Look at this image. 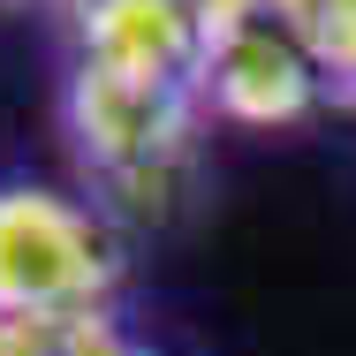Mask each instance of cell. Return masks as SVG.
I'll use <instances>...</instances> for the list:
<instances>
[{
	"instance_id": "obj_1",
	"label": "cell",
	"mask_w": 356,
	"mask_h": 356,
	"mask_svg": "<svg viewBox=\"0 0 356 356\" xmlns=\"http://www.w3.org/2000/svg\"><path fill=\"white\" fill-rule=\"evenodd\" d=\"M69 137H76V167L91 182V205L114 227L122 220L152 227L190 190L197 137H205V91L69 69Z\"/></svg>"
},
{
	"instance_id": "obj_2",
	"label": "cell",
	"mask_w": 356,
	"mask_h": 356,
	"mask_svg": "<svg viewBox=\"0 0 356 356\" xmlns=\"http://www.w3.org/2000/svg\"><path fill=\"white\" fill-rule=\"evenodd\" d=\"M122 288V227L61 190H0V311H106Z\"/></svg>"
},
{
	"instance_id": "obj_3",
	"label": "cell",
	"mask_w": 356,
	"mask_h": 356,
	"mask_svg": "<svg viewBox=\"0 0 356 356\" xmlns=\"http://www.w3.org/2000/svg\"><path fill=\"white\" fill-rule=\"evenodd\" d=\"M311 106H326V83L281 0L220 15L213 46H205V114L235 122V129H288Z\"/></svg>"
},
{
	"instance_id": "obj_4",
	"label": "cell",
	"mask_w": 356,
	"mask_h": 356,
	"mask_svg": "<svg viewBox=\"0 0 356 356\" xmlns=\"http://www.w3.org/2000/svg\"><path fill=\"white\" fill-rule=\"evenodd\" d=\"M69 23L76 69L205 91V46H213L205 0H69Z\"/></svg>"
},
{
	"instance_id": "obj_5",
	"label": "cell",
	"mask_w": 356,
	"mask_h": 356,
	"mask_svg": "<svg viewBox=\"0 0 356 356\" xmlns=\"http://www.w3.org/2000/svg\"><path fill=\"white\" fill-rule=\"evenodd\" d=\"M0 356H137L106 311H0Z\"/></svg>"
},
{
	"instance_id": "obj_6",
	"label": "cell",
	"mask_w": 356,
	"mask_h": 356,
	"mask_svg": "<svg viewBox=\"0 0 356 356\" xmlns=\"http://www.w3.org/2000/svg\"><path fill=\"white\" fill-rule=\"evenodd\" d=\"M288 23L303 31L318 83H326V106H349L356 114V0H281Z\"/></svg>"
},
{
	"instance_id": "obj_7",
	"label": "cell",
	"mask_w": 356,
	"mask_h": 356,
	"mask_svg": "<svg viewBox=\"0 0 356 356\" xmlns=\"http://www.w3.org/2000/svg\"><path fill=\"white\" fill-rule=\"evenodd\" d=\"M137 356H144V349H137Z\"/></svg>"
}]
</instances>
